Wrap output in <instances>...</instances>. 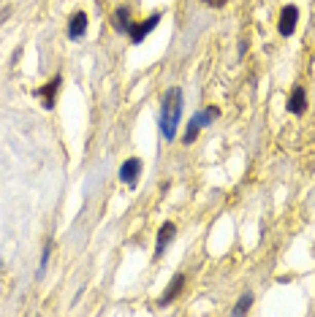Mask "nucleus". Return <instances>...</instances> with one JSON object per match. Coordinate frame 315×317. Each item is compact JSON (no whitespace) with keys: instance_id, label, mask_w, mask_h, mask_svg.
Segmentation results:
<instances>
[{"instance_id":"1","label":"nucleus","mask_w":315,"mask_h":317,"mask_svg":"<svg viewBox=\"0 0 315 317\" xmlns=\"http://www.w3.org/2000/svg\"><path fill=\"white\" fill-rule=\"evenodd\" d=\"M182 101L185 95L179 87H169L163 101H160V114H158V128L163 133L166 141H174L177 138V130H179V117H182Z\"/></svg>"},{"instance_id":"2","label":"nucleus","mask_w":315,"mask_h":317,"mask_svg":"<svg viewBox=\"0 0 315 317\" xmlns=\"http://www.w3.org/2000/svg\"><path fill=\"white\" fill-rule=\"evenodd\" d=\"M217 117H220V109L217 106H207L204 111H196L193 117H190L188 122V130H185V136H182V144H193L198 138V133H201L204 128H209Z\"/></svg>"},{"instance_id":"3","label":"nucleus","mask_w":315,"mask_h":317,"mask_svg":"<svg viewBox=\"0 0 315 317\" xmlns=\"http://www.w3.org/2000/svg\"><path fill=\"white\" fill-rule=\"evenodd\" d=\"M160 16H163V14L155 11V14H150V16L144 19V22H133V25H131V30H128L131 44H133V46H136V44H144V38H147V35L160 25Z\"/></svg>"},{"instance_id":"4","label":"nucleus","mask_w":315,"mask_h":317,"mask_svg":"<svg viewBox=\"0 0 315 317\" xmlns=\"http://www.w3.org/2000/svg\"><path fill=\"white\" fill-rule=\"evenodd\" d=\"M141 168H144V163H141L139 157H128L120 166V182H122V185H128L131 190H136L139 176H141Z\"/></svg>"},{"instance_id":"5","label":"nucleus","mask_w":315,"mask_h":317,"mask_svg":"<svg viewBox=\"0 0 315 317\" xmlns=\"http://www.w3.org/2000/svg\"><path fill=\"white\" fill-rule=\"evenodd\" d=\"M60 87H63V76L57 73V76H52V82H46L44 87H38V90H35V95L41 98V106H44V109H54V103H57V92H60Z\"/></svg>"},{"instance_id":"6","label":"nucleus","mask_w":315,"mask_h":317,"mask_svg":"<svg viewBox=\"0 0 315 317\" xmlns=\"http://www.w3.org/2000/svg\"><path fill=\"white\" fill-rule=\"evenodd\" d=\"M297 22H299V8L297 6H285L280 11V22H277V30L283 38H291L297 33Z\"/></svg>"},{"instance_id":"7","label":"nucleus","mask_w":315,"mask_h":317,"mask_svg":"<svg viewBox=\"0 0 315 317\" xmlns=\"http://www.w3.org/2000/svg\"><path fill=\"white\" fill-rule=\"evenodd\" d=\"M285 109H288V114H293V117H302V114L307 111V90H304L302 84H297V87L291 90Z\"/></svg>"},{"instance_id":"8","label":"nucleus","mask_w":315,"mask_h":317,"mask_svg":"<svg viewBox=\"0 0 315 317\" xmlns=\"http://www.w3.org/2000/svg\"><path fill=\"white\" fill-rule=\"evenodd\" d=\"M87 25H90V19H87V14L84 11H76V14H71V19H68V38L71 41H82L84 38V33H87Z\"/></svg>"},{"instance_id":"9","label":"nucleus","mask_w":315,"mask_h":317,"mask_svg":"<svg viewBox=\"0 0 315 317\" xmlns=\"http://www.w3.org/2000/svg\"><path fill=\"white\" fill-rule=\"evenodd\" d=\"M182 287H185V274H174V276H171V282H169V287L163 290V295H160L158 306H171L177 295L182 293Z\"/></svg>"},{"instance_id":"10","label":"nucleus","mask_w":315,"mask_h":317,"mask_svg":"<svg viewBox=\"0 0 315 317\" xmlns=\"http://www.w3.org/2000/svg\"><path fill=\"white\" fill-rule=\"evenodd\" d=\"M174 233H177V225H174V223H163V225H160L158 239H155V261L166 252V247L174 242Z\"/></svg>"},{"instance_id":"11","label":"nucleus","mask_w":315,"mask_h":317,"mask_svg":"<svg viewBox=\"0 0 315 317\" xmlns=\"http://www.w3.org/2000/svg\"><path fill=\"white\" fill-rule=\"evenodd\" d=\"M131 8L128 6H120V8H114V14H112V27H114V33H120V35H128L131 30Z\"/></svg>"},{"instance_id":"12","label":"nucleus","mask_w":315,"mask_h":317,"mask_svg":"<svg viewBox=\"0 0 315 317\" xmlns=\"http://www.w3.org/2000/svg\"><path fill=\"white\" fill-rule=\"evenodd\" d=\"M250 306H253V293L247 290V293H242V295H239V301L234 304L231 314H236V317H239V314H247V312H250Z\"/></svg>"},{"instance_id":"13","label":"nucleus","mask_w":315,"mask_h":317,"mask_svg":"<svg viewBox=\"0 0 315 317\" xmlns=\"http://www.w3.org/2000/svg\"><path fill=\"white\" fill-rule=\"evenodd\" d=\"M52 249H54V244H52V242H46V244H44L41 263H38V276H44V271H46V263H49V257H52Z\"/></svg>"},{"instance_id":"14","label":"nucleus","mask_w":315,"mask_h":317,"mask_svg":"<svg viewBox=\"0 0 315 317\" xmlns=\"http://www.w3.org/2000/svg\"><path fill=\"white\" fill-rule=\"evenodd\" d=\"M201 3L209 6V8H223V6L228 3V0H201Z\"/></svg>"},{"instance_id":"15","label":"nucleus","mask_w":315,"mask_h":317,"mask_svg":"<svg viewBox=\"0 0 315 317\" xmlns=\"http://www.w3.org/2000/svg\"><path fill=\"white\" fill-rule=\"evenodd\" d=\"M0 271H3V261H0Z\"/></svg>"}]
</instances>
